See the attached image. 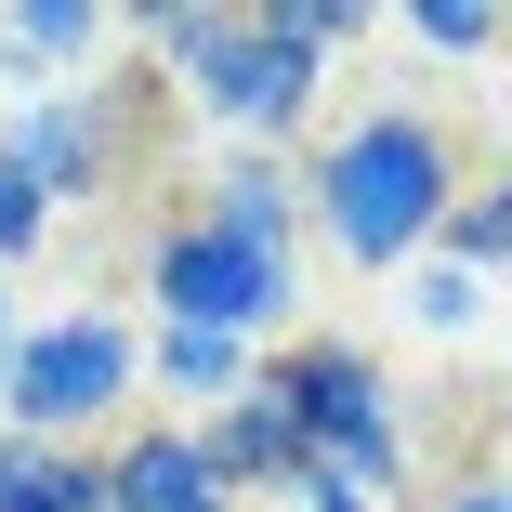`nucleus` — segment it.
Listing matches in <instances>:
<instances>
[{
  "instance_id": "1",
  "label": "nucleus",
  "mask_w": 512,
  "mask_h": 512,
  "mask_svg": "<svg viewBox=\"0 0 512 512\" xmlns=\"http://www.w3.org/2000/svg\"><path fill=\"white\" fill-rule=\"evenodd\" d=\"M289 184H302V237L316 250H342L355 276H407L434 250V224L460 211L473 158L434 106H355L289 158Z\"/></svg>"
},
{
  "instance_id": "2",
  "label": "nucleus",
  "mask_w": 512,
  "mask_h": 512,
  "mask_svg": "<svg viewBox=\"0 0 512 512\" xmlns=\"http://www.w3.org/2000/svg\"><path fill=\"white\" fill-rule=\"evenodd\" d=\"M132 40L158 53V92L184 119H211L237 158H289L302 119H316V79H329L276 0H263V14H224V0L184 14V0H158V14H132Z\"/></svg>"
},
{
  "instance_id": "3",
  "label": "nucleus",
  "mask_w": 512,
  "mask_h": 512,
  "mask_svg": "<svg viewBox=\"0 0 512 512\" xmlns=\"http://www.w3.org/2000/svg\"><path fill=\"white\" fill-rule=\"evenodd\" d=\"M250 381L276 394V421L302 434V460H316V473H342L355 499L421 486V434H407V394H394V368H381L368 342H342V329H289V342H276Z\"/></svg>"
},
{
  "instance_id": "4",
  "label": "nucleus",
  "mask_w": 512,
  "mask_h": 512,
  "mask_svg": "<svg viewBox=\"0 0 512 512\" xmlns=\"http://www.w3.org/2000/svg\"><path fill=\"white\" fill-rule=\"evenodd\" d=\"M132 394H145V329L106 302H66V316L0 342V434H27V447H106Z\"/></svg>"
},
{
  "instance_id": "5",
  "label": "nucleus",
  "mask_w": 512,
  "mask_h": 512,
  "mask_svg": "<svg viewBox=\"0 0 512 512\" xmlns=\"http://www.w3.org/2000/svg\"><path fill=\"white\" fill-rule=\"evenodd\" d=\"M158 119H171V92L158 79H53L14 106V132H0V158H27L53 211H92V197H119L158 171Z\"/></svg>"
},
{
  "instance_id": "6",
  "label": "nucleus",
  "mask_w": 512,
  "mask_h": 512,
  "mask_svg": "<svg viewBox=\"0 0 512 512\" xmlns=\"http://www.w3.org/2000/svg\"><path fill=\"white\" fill-rule=\"evenodd\" d=\"M145 302H158V329H224V342H289L302 316V250H250L224 237L211 211H158L145 237Z\"/></svg>"
},
{
  "instance_id": "7",
  "label": "nucleus",
  "mask_w": 512,
  "mask_h": 512,
  "mask_svg": "<svg viewBox=\"0 0 512 512\" xmlns=\"http://www.w3.org/2000/svg\"><path fill=\"white\" fill-rule=\"evenodd\" d=\"M92 460H106V512H237L211 486V460H197L184 421H119Z\"/></svg>"
},
{
  "instance_id": "8",
  "label": "nucleus",
  "mask_w": 512,
  "mask_h": 512,
  "mask_svg": "<svg viewBox=\"0 0 512 512\" xmlns=\"http://www.w3.org/2000/svg\"><path fill=\"white\" fill-rule=\"evenodd\" d=\"M184 434H197V460H211L224 499H289V486H302V434L276 421V394H263V381L224 394V407H197Z\"/></svg>"
},
{
  "instance_id": "9",
  "label": "nucleus",
  "mask_w": 512,
  "mask_h": 512,
  "mask_svg": "<svg viewBox=\"0 0 512 512\" xmlns=\"http://www.w3.org/2000/svg\"><path fill=\"white\" fill-rule=\"evenodd\" d=\"M184 211H211V224L250 237V250H302V184H289V158H224Z\"/></svg>"
},
{
  "instance_id": "10",
  "label": "nucleus",
  "mask_w": 512,
  "mask_h": 512,
  "mask_svg": "<svg viewBox=\"0 0 512 512\" xmlns=\"http://www.w3.org/2000/svg\"><path fill=\"white\" fill-rule=\"evenodd\" d=\"M250 342H224V329H145V394H171V407H224V394H250Z\"/></svg>"
},
{
  "instance_id": "11",
  "label": "nucleus",
  "mask_w": 512,
  "mask_h": 512,
  "mask_svg": "<svg viewBox=\"0 0 512 512\" xmlns=\"http://www.w3.org/2000/svg\"><path fill=\"white\" fill-rule=\"evenodd\" d=\"M0 512H106V460H92V447L0 434Z\"/></svg>"
},
{
  "instance_id": "12",
  "label": "nucleus",
  "mask_w": 512,
  "mask_h": 512,
  "mask_svg": "<svg viewBox=\"0 0 512 512\" xmlns=\"http://www.w3.org/2000/svg\"><path fill=\"white\" fill-rule=\"evenodd\" d=\"M119 40V14H106V0H14V14H0V53H14V66H92V53H106Z\"/></svg>"
},
{
  "instance_id": "13",
  "label": "nucleus",
  "mask_w": 512,
  "mask_h": 512,
  "mask_svg": "<svg viewBox=\"0 0 512 512\" xmlns=\"http://www.w3.org/2000/svg\"><path fill=\"white\" fill-rule=\"evenodd\" d=\"M434 263H460V276H486V289L512 276V158L460 184V211L434 224Z\"/></svg>"
},
{
  "instance_id": "14",
  "label": "nucleus",
  "mask_w": 512,
  "mask_h": 512,
  "mask_svg": "<svg viewBox=\"0 0 512 512\" xmlns=\"http://www.w3.org/2000/svg\"><path fill=\"white\" fill-rule=\"evenodd\" d=\"M407 316H421L434 342H460V329L486 316V276H460V263H434V250H421V263H407Z\"/></svg>"
},
{
  "instance_id": "15",
  "label": "nucleus",
  "mask_w": 512,
  "mask_h": 512,
  "mask_svg": "<svg viewBox=\"0 0 512 512\" xmlns=\"http://www.w3.org/2000/svg\"><path fill=\"white\" fill-rule=\"evenodd\" d=\"M53 224H66V211L40 197V171H27V158H0V276H14L27 250H53Z\"/></svg>"
},
{
  "instance_id": "16",
  "label": "nucleus",
  "mask_w": 512,
  "mask_h": 512,
  "mask_svg": "<svg viewBox=\"0 0 512 512\" xmlns=\"http://www.w3.org/2000/svg\"><path fill=\"white\" fill-rule=\"evenodd\" d=\"M394 27L421 40V53H499V14H486V0H407Z\"/></svg>"
},
{
  "instance_id": "17",
  "label": "nucleus",
  "mask_w": 512,
  "mask_h": 512,
  "mask_svg": "<svg viewBox=\"0 0 512 512\" xmlns=\"http://www.w3.org/2000/svg\"><path fill=\"white\" fill-rule=\"evenodd\" d=\"M276 14L302 27V53H316V66H329V53H355V40L381 27V14H368V0H276Z\"/></svg>"
},
{
  "instance_id": "18",
  "label": "nucleus",
  "mask_w": 512,
  "mask_h": 512,
  "mask_svg": "<svg viewBox=\"0 0 512 512\" xmlns=\"http://www.w3.org/2000/svg\"><path fill=\"white\" fill-rule=\"evenodd\" d=\"M434 512H512V460H499V473H460V486H447Z\"/></svg>"
},
{
  "instance_id": "19",
  "label": "nucleus",
  "mask_w": 512,
  "mask_h": 512,
  "mask_svg": "<svg viewBox=\"0 0 512 512\" xmlns=\"http://www.w3.org/2000/svg\"><path fill=\"white\" fill-rule=\"evenodd\" d=\"M289 499H302V512H381V499H355V486H342V473H316V460H302V486H289Z\"/></svg>"
},
{
  "instance_id": "20",
  "label": "nucleus",
  "mask_w": 512,
  "mask_h": 512,
  "mask_svg": "<svg viewBox=\"0 0 512 512\" xmlns=\"http://www.w3.org/2000/svg\"><path fill=\"white\" fill-rule=\"evenodd\" d=\"M0 342H14V276H0Z\"/></svg>"
}]
</instances>
